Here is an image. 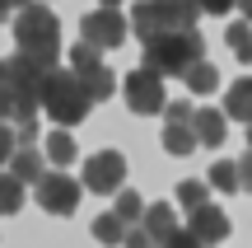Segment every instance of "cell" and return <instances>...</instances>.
I'll return each instance as SVG.
<instances>
[{
    "label": "cell",
    "instance_id": "277c9868",
    "mask_svg": "<svg viewBox=\"0 0 252 248\" xmlns=\"http://www.w3.org/2000/svg\"><path fill=\"white\" fill-rule=\"evenodd\" d=\"M206 56V37L191 28V33H168V37H154L145 42V66L159 75H182L187 66H196Z\"/></svg>",
    "mask_w": 252,
    "mask_h": 248
},
{
    "label": "cell",
    "instance_id": "603a6c76",
    "mask_svg": "<svg viewBox=\"0 0 252 248\" xmlns=\"http://www.w3.org/2000/svg\"><path fill=\"white\" fill-rule=\"evenodd\" d=\"M229 47L238 52V61H248V56H252V42H248V24H243V19L229 28Z\"/></svg>",
    "mask_w": 252,
    "mask_h": 248
},
{
    "label": "cell",
    "instance_id": "7c38bea8",
    "mask_svg": "<svg viewBox=\"0 0 252 248\" xmlns=\"http://www.w3.org/2000/svg\"><path fill=\"white\" fill-rule=\"evenodd\" d=\"M140 230L150 234V244H154V248H163V244H168V234L178 230V211H173L168 202L145 206V225H140Z\"/></svg>",
    "mask_w": 252,
    "mask_h": 248
},
{
    "label": "cell",
    "instance_id": "e0dca14e",
    "mask_svg": "<svg viewBox=\"0 0 252 248\" xmlns=\"http://www.w3.org/2000/svg\"><path fill=\"white\" fill-rule=\"evenodd\" d=\"M182 80H187V89H191V94H215V84H220V71L206 61V56H201L196 66H187V71H182Z\"/></svg>",
    "mask_w": 252,
    "mask_h": 248
},
{
    "label": "cell",
    "instance_id": "83f0119b",
    "mask_svg": "<svg viewBox=\"0 0 252 248\" xmlns=\"http://www.w3.org/2000/svg\"><path fill=\"white\" fill-rule=\"evenodd\" d=\"M9 117H14V94L0 84V122H9Z\"/></svg>",
    "mask_w": 252,
    "mask_h": 248
},
{
    "label": "cell",
    "instance_id": "f1b7e54d",
    "mask_svg": "<svg viewBox=\"0 0 252 248\" xmlns=\"http://www.w3.org/2000/svg\"><path fill=\"white\" fill-rule=\"evenodd\" d=\"M9 14H14V9H9V5H5V0H0V24H5V19H9Z\"/></svg>",
    "mask_w": 252,
    "mask_h": 248
},
{
    "label": "cell",
    "instance_id": "4dcf8cb0",
    "mask_svg": "<svg viewBox=\"0 0 252 248\" xmlns=\"http://www.w3.org/2000/svg\"><path fill=\"white\" fill-rule=\"evenodd\" d=\"M98 5H103V9H117V5H122V0H98Z\"/></svg>",
    "mask_w": 252,
    "mask_h": 248
},
{
    "label": "cell",
    "instance_id": "7402d4cb",
    "mask_svg": "<svg viewBox=\"0 0 252 248\" xmlns=\"http://www.w3.org/2000/svg\"><path fill=\"white\" fill-rule=\"evenodd\" d=\"M178 206L182 211H201V206H206V183H201V178L178 183Z\"/></svg>",
    "mask_w": 252,
    "mask_h": 248
},
{
    "label": "cell",
    "instance_id": "6da1fadb",
    "mask_svg": "<svg viewBox=\"0 0 252 248\" xmlns=\"http://www.w3.org/2000/svg\"><path fill=\"white\" fill-rule=\"evenodd\" d=\"M14 42H19V56L52 71V66H61V19L47 5L14 9Z\"/></svg>",
    "mask_w": 252,
    "mask_h": 248
},
{
    "label": "cell",
    "instance_id": "ac0fdd59",
    "mask_svg": "<svg viewBox=\"0 0 252 248\" xmlns=\"http://www.w3.org/2000/svg\"><path fill=\"white\" fill-rule=\"evenodd\" d=\"M112 215H117L122 225H135L145 215V206H140V192H131V187H122L117 192V206H112Z\"/></svg>",
    "mask_w": 252,
    "mask_h": 248
},
{
    "label": "cell",
    "instance_id": "d6986e66",
    "mask_svg": "<svg viewBox=\"0 0 252 248\" xmlns=\"http://www.w3.org/2000/svg\"><path fill=\"white\" fill-rule=\"evenodd\" d=\"M122 234H126V225H122V220H117L112 211L94 220V239H98L103 248H117V244H122Z\"/></svg>",
    "mask_w": 252,
    "mask_h": 248
},
{
    "label": "cell",
    "instance_id": "8fae6325",
    "mask_svg": "<svg viewBox=\"0 0 252 248\" xmlns=\"http://www.w3.org/2000/svg\"><path fill=\"white\" fill-rule=\"evenodd\" d=\"M5 174L14 178V183H37V178L47 174V159H42V150H37V145H24V150H14V155H9V164H5Z\"/></svg>",
    "mask_w": 252,
    "mask_h": 248
},
{
    "label": "cell",
    "instance_id": "52a82bcc",
    "mask_svg": "<svg viewBox=\"0 0 252 248\" xmlns=\"http://www.w3.org/2000/svg\"><path fill=\"white\" fill-rule=\"evenodd\" d=\"M33 197H37V206H42V211H52V215H70L75 206H80L84 187L75 183L70 174H61V169H47V174L33 183Z\"/></svg>",
    "mask_w": 252,
    "mask_h": 248
},
{
    "label": "cell",
    "instance_id": "d4e9b609",
    "mask_svg": "<svg viewBox=\"0 0 252 248\" xmlns=\"http://www.w3.org/2000/svg\"><path fill=\"white\" fill-rule=\"evenodd\" d=\"M122 248H154V244H150V234H145V230L126 225V234H122Z\"/></svg>",
    "mask_w": 252,
    "mask_h": 248
},
{
    "label": "cell",
    "instance_id": "44dd1931",
    "mask_svg": "<svg viewBox=\"0 0 252 248\" xmlns=\"http://www.w3.org/2000/svg\"><path fill=\"white\" fill-rule=\"evenodd\" d=\"M24 206V183H14L9 174H0V215H14Z\"/></svg>",
    "mask_w": 252,
    "mask_h": 248
},
{
    "label": "cell",
    "instance_id": "ffe728a7",
    "mask_svg": "<svg viewBox=\"0 0 252 248\" xmlns=\"http://www.w3.org/2000/svg\"><path fill=\"white\" fill-rule=\"evenodd\" d=\"M206 183H215L220 192H238V187H243V183H238V164H234V159L210 164V178H206Z\"/></svg>",
    "mask_w": 252,
    "mask_h": 248
},
{
    "label": "cell",
    "instance_id": "30bf717a",
    "mask_svg": "<svg viewBox=\"0 0 252 248\" xmlns=\"http://www.w3.org/2000/svg\"><path fill=\"white\" fill-rule=\"evenodd\" d=\"M229 230H234V225H229V215H224V211H215L210 202L201 206V211H191V225H187V234H191L201 248L224 244V239H229Z\"/></svg>",
    "mask_w": 252,
    "mask_h": 248
},
{
    "label": "cell",
    "instance_id": "5bb4252c",
    "mask_svg": "<svg viewBox=\"0 0 252 248\" xmlns=\"http://www.w3.org/2000/svg\"><path fill=\"white\" fill-rule=\"evenodd\" d=\"M75 155H80V145H75V136H70V131H61V127L42 141V159H47V164H56L61 174L75 164Z\"/></svg>",
    "mask_w": 252,
    "mask_h": 248
},
{
    "label": "cell",
    "instance_id": "7a4b0ae2",
    "mask_svg": "<svg viewBox=\"0 0 252 248\" xmlns=\"http://www.w3.org/2000/svg\"><path fill=\"white\" fill-rule=\"evenodd\" d=\"M37 108H47V117H52L56 127L70 131V127H80V122L94 112V103L84 99V89L75 84V75L65 71V66H56V71H47V80H42Z\"/></svg>",
    "mask_w": 252,
    "mask_h": 248
},
{
    "label": "cell",
    "instance_id": "484cf974",
    "mask_svg": "<svg viewBox=\"0 0 252 248\" xmlns=\"http://www.w3.org/2000/svg\"><path fill=\"white\" fill-rule=\"evenodd\" d=\"M191 5H196V14H229L234 0H191Z\"/></svg>",
    "mask_w": 252,
    "mask_h": 248
},
{
    "label": "cell",
    "instance_id": "4316f807",
    "mask_svg": "<svg viewBox=\"0 0 252 248\" xmlns=\"http://www.w3.org/2000/svg\"><path fill=\"white\" fill-rule=\"evenodd\" d=\"M163 248H201V244L191 239L187 230H173V234H168V244H163Z\"/></svg>",
    "mask_w": 252,
    "mask_h": 248
},
{
    "label": "cell",
    "instance_id": "f546056e",
    "mask_svg": "<svg viewBox=\"0 0 252 248\" xmlns=\"http://www.w3.org/2000/svg\"><path fill=\"white\" fill-rule=\"evenodd\" d=\"M5 5H9V9H24V5H33V0H5Z\"/></svg>",
    "mask_w": 252,
    "mask_h": 248
},
{
    "label": "cell",
    "instance_id": "9a60e30c",
    "mask_svg": "<svg viewBox=\"0 0 252 248\" xmlns=\"http://www.w3.org/2000/svg\"><path fill=\"white\" fill-rule=\"evenodd\" d=\"M224 112H229L234 122H248V117H252V80H248V75L229 84V94H224Z\"/></svg>",
    "mask_w": 252,
    "mask_h": 248
},
{
    "label": "cell",
    "instance_id": "3957f363",
    "mask_svg": "<svg viewBox=\"0 0 252 248\" xmlns=\"http://www.w3.org/2000/svg\"><path fill=\"white\" fill-rule=\"evenodd\" d=\"M196 19L201 14L191 0H140L131 9V28L140 33V42H154V37H168V33H191Z\"/></svg>",
    "mask_w": 252,
    "mask_h": 248
},
{
    "label": "cell",
    "instance_id": "4fadbf2b",
    "mask_svg": "<svg viewBox=\"0 0 252 248\" xmlns=\"http://www.w3.org/2000/svg\"><path fill=\"white\" fill-rule=\"evenodd\" d=\"M191 136H196V145H224V112L191 108Z\"/></svg>",
    "mask_w": 252,
    "mask_h": 248
},
{
    "label": "cell",
    "instance_id": "ba28073f",
    "mask_svg": "<svg viewBox=\"0 0 252 248\" xmlns=\"http://www.w3.org/2000/svg\"><path fill=\"white\" fill-rule=\"evenodd\" d=\"M122 183H126V155L122 150H98V155L84 159V183L80 187L108 197V192H122Z\"/></svg>",
    "mask_w": 252,
    "mask_h": 248
},
{
    "label": "cell",
    "instance_id": "2e32d148",
    "mask_svg": "<svg viewBox=\"0 0 252 248\" xmlns=\"http://www.w3.org/2000/svg\"><path fill=\"white\" fill-rule=\"evenodd\" d=\"M163 150H168V155H191V150H196L191 122H163Z\"/></svg>",
    "mask_w": 252,
    "mask_h": 248
},
{
    "label": "cell",
    "instance_id": "cb8c5ba5",
    "mask_svg": "<svg viewBox=\"0 0 252 248\" xmlns=\"http://www.w3.org/2000/svg\"><path fill=\"white\" fill-rule=\"evenodd\" d=\"M14 150H19V145H14V131L0 122V174H5V164H9V155H14Z\"/></svg>",
    "mask_w": 252,
    "mask_h": 248
},
{
    "label": "cell",
    "instance_id": "8992f818",
    "mask_svg": "<svg viewBox=\"0 0 252 248\" xmlns=\"http://www.w3.org/2000/svg\"><path fill=\"white\" fill-rule=\"evenodd\" d=\"M122 94H126V108H131L135 117L163 112V103H168V94H163V75H159V71H150V66H135V71L126 75Z\"/></svg>",
    "mask_w": 252,
    "mask_h": 248
},
{
    "label": "cell",
    "instance_id": "5b68a950",
    "mask_svg": "<svg viewBox=\"0 0 252 248\" xmlns=\"http://www.w3.org/2000/svg\"><path fill=\"white\" fill-rule=\"evenodd\" d=\"M70 75H75V84L84 89L89 103H108L112 94H117V75H112L108 66H103V56L94 52V47H84V42L70 47Z\"/></svg>",
    "mask_w": 252,
    "mask_h": 248
},
{
    "label": "cell",
    "instance_id": "9c48e42d",
    "mask_svg": "<svg viewBox=\"0 0 252 248\" xmlns=\"http://www.w3.org/2000/svg\"><path fill=\"white\" fill-rule=\"evenodd\" d=\"M80 42L84 47H94V52H103V47H122L126 42V19L117 14V9H89V14L80 19Z\"/></svg>",
    "mask_w": 252,
    "mask_h": 248
}]
</instances>
